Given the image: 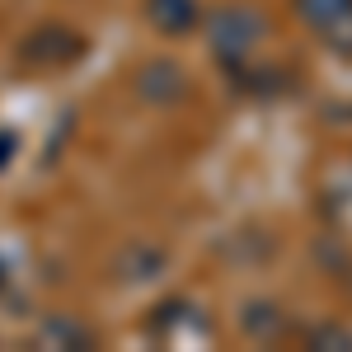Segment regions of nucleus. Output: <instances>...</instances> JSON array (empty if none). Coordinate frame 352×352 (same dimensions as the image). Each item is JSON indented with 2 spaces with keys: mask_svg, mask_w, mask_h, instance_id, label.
<instances>
[{
  "mask_svg": "<svg viewBox=\"0 0 352 352\" xmlns=\"http://www.w3.org/2000/svg\"><path fill=\"white\" fill-rule=\"evenodd\" d=\"M207 47L226 71H240L258 56V43L268 38V19L254 5H221L207 14Z\"/></svg>",
  "mask_w": 352,
  "mask_h": 352,
  "instance_id": "obj_1",
  "label": "nucleus"
},
{
  "mask_svg": "<svg viewBox=\"0 0 352 352\" xmlns=\"http://www.w3.org/2000/svg\"><path fill=\"white\" fill-rule=\"evenodd\" d=\"M85 56V38L76 28L66 24H43L33 28L24 38V47H19V61L24 66H43V71H52V66H71V61H80Z\"/></svg>",
  "mask_w": 352,
  "mask_h": 352,
  "instance_id": "obj_2",
  "label": "nucleus"
},
{
  "mask_svg": "<svg viewBox=\"0 0 352 352\" xmlns=\"http://www.w3.org/2000/svg\"><path fill=\"white\" fill-rule=\"evenodd\" d=\"M136 99L141 104H155V109H169V104H184L188 99V71L174 61V56H155L136 71Z\"/></svg>",
  "mask_w": 352,
  "mask_h": 352,
  "instance_id": "obj_3",
  "label": "nucleus"
},
{
  "mask_svg": "<svg viewBox=\"0 0 352 352\" xmlns=\"http://www.w3.org/2000/svg\"><path fill=\"white\" fill-rule=\"evenodd\" d=\"M146 19L164 38H184L202 24V5L197 0H146Z\"/></svg>",
  "mask_w": 352,
  "mask_h": 352,
  "instance_id": "obj_4",
  "label": "nucleus"
},
{
  "mask_svg": "<svg viewBox=\"0 0 352 352\" xmlns=\"http://www.w3.org/2000/svg\"><path fill=\"white\" fill-rule=\"evenodd\" d=\"M164 268V249L160 244H127L122 254H118V263H113V277H122V282H151V277H160Z\"/></svg>",
  "mask_w": 352,
  "mask_h": 352,
  "instance_id": "obj_5",
  "label": "nucleus"
},
{
  "mask_svg": "<svg viewBox=\"0 0 352 352\" xmlns=\"http://www.w3.org/2000/svg\"><path fill=\"white\" fill-rule=\"evenodd\" d=\"M240 329L254 338V343H277V338L287 333V315H282L272 300H244Z\"/></svg>",
  "mask_w": 352,
  "mask_h": 352,
  "instance_id": "obj_6",
  "label": "nucleus"
},
{
  "mask_svg": "<svg viewBox=\"0 0 352 352\" xmlns=\"http://www.w3.org/2000/svg\"><path fill=\"white\" fill-rule=\"evenodd\" d=\"M38 343L43 348H94V333L71 315H47L38 324Z\"/></svg>",
  "mask_w": 352,
  "mask_h": 352,
  "instance_id": "obj_7",
  "label": "nucleus"
},
{
  "mask_svg": "<svg viewBox=\"0 0 352 352\" xmlns=\"http://www.w3.org/2000/svg\"><path fill=\"white\" fill-rule=\"evenodd\" d=\"M292 5H296V19L305 28H315L320 38H324L338 19H348V14H352V0H292Z\"/></svg>",
  "mask_w": 352,
  "mask_h": 352,
  "instance_id": "obj_8",
  "label": "nucleus"
},
{
  "mask_svg": "<svg viewBox=\"0 0 352 352\" xmlns=\"http://www.w3.org/2000/svg\"><path fill=\"white\" fill-rule=\"evenodd\" d=\"M305 348H320V352L352 348V329H343V324H310L305 329Z\"/></svg>",
  "mask_w": 352,
  "mask_h": 352,
  "instance_id": "obj_9",
  "label": "nucleus"
},
{
  "mask_svg": "<svg viewBox=\"0 0 352 352\" xmlns=\"http://www.w3.org/2000/svg\"><path fill=\"white\" fill-rule=\"evenodd\" d=\"M324 43H329V47H333L338 56H352V14H348V19H338V24L329 28Z\"/></svg>",
  "mask_w": 352,
  "mask_h": 352,
  "instance_id": "obj_10",
  "label": "nucleus"
},
{
  "mask_svg": "<svg viewBox=\"0 0 352 352\" xmlns=\"http://www.w3.org/2000/svg\"><path fill=\"white\" fill-rule=\"evenodd\" d=\"M14 151H19V136H14V132H5V127H0V169H5V164L14 160Z\"/></svg>",
  "mask_w": 352,
  "mask_h": 352,
  "instance_id": "obj_11",
  "label": "nucleus"
},
{
  "mask_svg": "<svg viewBox=\"0 0 352 352\" xmlns=\"http://www.w3.org/2000/svg\"><path fill=\"white\" fill-rule=\"evenodd\" d=\"M5 287H10V268H5V258H0V296H5Z\"/></svg>",
  "mask_w": 352,
  "mask_h": 352,
  "instance_id": "obj_12",
  "label": "nucleus"
}]
</instances>
